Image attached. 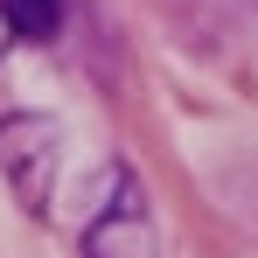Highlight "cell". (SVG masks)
Here are the masks:
<instances>
[{
  "label": "cell",
  "mask_w": 258,
  "mask_h": 258,
  "mask_svg": "<svg viewBox=\"0 0 258 258\" xmlns=\"http://www.w3.org/2000/svg\"><path fill=\"white\" fill-rule=\"evenodd\" d=\"M0 28L14 42H49L63 28V0H0Z\"/></svg>",
  "instance_id": "3"
},
{
  "label": "cell",
  "mask_w": 258,
  "mask_h": 258,
  "mask_svg": "<svg viewBox=\"0 0 258 258\" xmlns=\"http://www.w3.org/2000/svg\"><path fill=\"white\" fill-rule=\"evenodd\" d=\"M84 258H161V230L133 168H112V196L84 223Z\"/></svg>",
  "instance_id": "2"
},
{
  "label": "cell",
  "mask_w": 258,
  "mask_h": 258,
  "mask_svg": "<svg viewBox=\"0 0 258 258\" xmlns=\"http://www.w3.org/2000/svg\"><path fill=\"white\" fill-rule=\"evenodd\" d=\"M56 168H63V126L42 112H7L0 119V174L28 216H49L56 203Z\"/></svg>",
  "instance_id": "1"
}]
</instances>
